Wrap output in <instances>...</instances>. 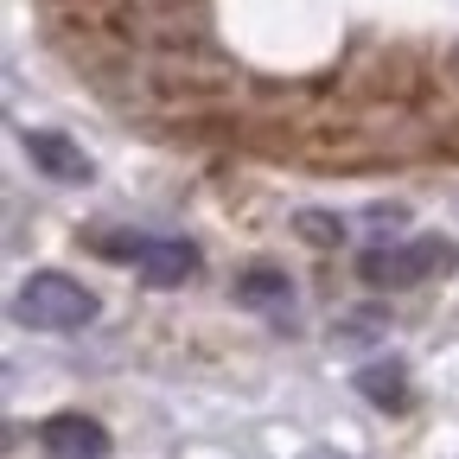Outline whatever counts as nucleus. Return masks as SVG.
Wrapping results in <instances>:
<instances>
[{"label":"nucleus","mask_w":459,"mask_h":459,"mask_svg":"<svg viewBox=\"0 0 459 459\" xmlns=\"http://www.w3.org/2000/svg\"><path fill=\"white\" fill-rule=\"evenodd\" d=\"M13 319L32 325V332H83L96 319V294L83 281L71 274H57V268H39L20 281V294H13Z\"/></svg>","instance_id":"nucleus-1"},{"label":"nucleus","mask_w":459,"mask_h":459,"mask_svg":"<svg viewBox=\"0 0 459 459\" xmlns=\"http://www.w3.org/2000/svg\"><path fill=\"white\" fill-rule=\"evenodd\" d=\"M459 268V243L446 237H415V243H389V249H364L358 255V281L364 287H415V281H434V274H453Z\"/></svg>","instance_id":"nucleus-2"},{"label":"nucleus","mask_w":459,"mask_h":459,"mask_svg":"<svg viewBox=\"0 0 459 459\" xmlns=\"http://www.w3.org/2000/svg\"><path fill=\"white\" fill-rule=\"evenodd\" d=\"M39 446H45L51 459H108V428H102L96 415L65 409V415H45V421H39Z\"/></svg>","instance_id":"nucleus-3"},{"label":"nucleus","mask_w":459,"mask_h":459,"mask_svg":"<svg viewBox=\"0 0 459 459\" xmlns=\"http://www.w3.org/2000/svg\"><path fill=\"white\" fill-rule=\"evenodd\" d=\"M26 160L45 172V179H57V186H90L96 179L90 153L71 134H51V128H26Z\"/></svg>","instance_id":"nucleus-4"},{"label":"nucleus","mask_w":459,"mask_h":459,"mask_svg":"<svg viewBox=\"0 0 459 459\" xmlns=\"http://www.w3.org/2000/svg\"><path fill=\"white\" fill-rule=\"evenodd\" d=\"M134 274H141L147 287H186V281L198 274V249H192L186 237H147L141 255H134Z\"/></svg>","instance_id":"nucleus-5"},{"label":"nucleus","mask_w":459,"mask_h":459,"mask_svg":"<svg viewBox=\"0 0 459 459\" xmlns=\"http://www.w3.org/2000/svg\"><path fill=\"white\" fill-rule=\"evenodd\" d=\"M358 395H364V402H377L383 415H402V409L415 402V389H409V364H395V358L364 364V370H358Z\"/></svg>","instance_id":"nucleus-6"},{"label":"nucleus","mask_w":459,"mask_h":459,"mask_svg":"<svg viewBox=\"0 0 459 459\" xmlns=\"http://www.w3.org/2000/svg\"><path fill=\"white\" fill-rule=\"evenodd\" d=\"M237 300L255 307V313H287L294 307V281H287V268H274V262H255V268L237 274Z\"/></svg>","instance_id":"nucleus-7"},{"label":"nucleus","mask_w":459,"mask_h":459,"mask_svg":"<svg viewBox=\"0 0 459 459\" xmlns=\"http://www.w3.org/2000/svg\"><path fill=\"white\" fill-rule=\"evenodd\" d=\"M294 230H300V237H307V243H319V249H332V243H344V223H338L332 211H300V217H294Z\"/></svg>","instance_id":"nucleus-8"},{"label":"nucleus","mask_w":459,"mask_h":459,"mask_svg":"<svg viewBox=\"0 0 459 459\" xmlns=\"http://www.w3.org/2000/svg\"><path fill=\"white\" fill-rule=\"evenodd\" d=\"M370 223H377V230H402V223H409V211H402V204H377Z\"/></svg>","instance_id":"nucleus-9"}]
</instances>
